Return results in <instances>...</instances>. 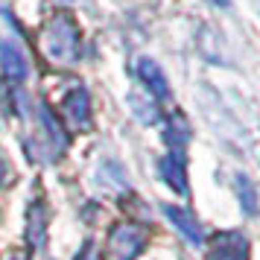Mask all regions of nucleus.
<instances>
[{"label":"nucleus","instance_id":"nucleus-10","mask_svg":"<svg viewBox=\"0 0 260 260\" xmlns=\"http://www.w3.org/2000/svg\"><path fill=\"white\" fill-rule=\"evenodd\" d=\"M190 138V126H187V120L181 117V114H170V120H167V141H170V146L173 149H181L184 143H187Z\"/></svg>","mask_w":260,"mask_h":260},{"label":"nucleus","instance_id":"nucleus-1","mask_svg":"<svg viewBox=\"0 0 260 260\" xmlns=\"http://www.w3.org/2000/svg\"><path fill=\"white\" fill-rule=\"evenodd\" d=\"M41 50L50 61L56 64H71L79 59L82 53V36H79V26L68 12L53 15L44 29H41Z\"/></svg>","mask_w":260,"mask_h":260},{"label":"nucleus","instance_id":"nucleus-2","mask_svg":"<svg viewBox=\"0 0 260 260\" xmlns=\"http://www.w3.org/2000/svg\"><path fill=\"white\" fill-rule=\"evenodd\" d=\"M146 240H149V234L138 222L114 225L106 240V260H135L143 251Z\"/></svg>","mask_w":260,"mask_h":260},{"label":"nucleus","instance_id":"nucleus-12","mask_svg":"<svg viewBox=\"0 0 260 260\" xmlns=\"http://www.w3.org/2000/svg\"><path fill=\"white\" fill-rule=\"evenodd\" d=\"M91 251H94V248H91V246H85L82 251H79V257H76V260H96L94 254H91Z\"/></svg>","mask_w":260,"mask_h":260},{"label":"nucleus","instance_id":"nucleus-9","mask_svg":"<svg viewBox=\"0 0 260 260\" xmlns=\"http://www.w3.org/2000/svg\"><path fill=\"white\" fill-rule=\"evenodd\" d=\"M44 231H47V208L44 202H32L29 205V213H26V237L32 246H41L44 243Z\"/></svg>","mask_w":260,"mask_h":260},{"label":"nucleus","instance_id":"nucleus-4","mask_svg":"<svg viewBox=\"0 0 260 260\" xmlns=\"http://www.w3.org/2000/svg\"><path fill=\"white\" fill-rule=\"evenodd\" d=\"M208 260H248V240L240 231H222L211 240Z\"/></svg>","mask_w":260,"mask_h":260},{"label":"nucleus","instance_id":"nucleus-14","mask_svg":"<svg viewBox=\"0 0 260 260\" xmlns=\"http://www.w3.org/2000/svg\"><path fill=\"white\" fill-rule=\"evenodd\" d=\"M9 260H26V257H24V254H12Z\"/></svg>","mask_w":260,"mask_h":260},{"label":"nucleus","instance_id":"nucleus-8","mask_svg":"<svg viewBox=\"0 0 260 260\" xmlns=\"http://www.w3.org/2000/svg\"><path fill=\"white\" fill-rule=\"evenodd\" d=\"M138 76H141V82L146 85V91H149L155 100H167V96H170V82H167L164 71H161L152 59L138 61Z\"/></svg>","mask_w":260,"mask_h":260},{"label":"nucleus","instance_id":"nucleus-6","mask_svg":"<svg viewBox=\"0 0 260 260\" xmlns=\"http://www.w3.org/2000/svg\"><path fill=\"white\" fill-rule=\"evenodd\" d=\"M164 213H167V219L176 225L178 231H181V237L187 240V243H193V246H199L202 240V225L199 219L193 216V213L187 211V208H178V205H164Z\"/></svg>","mask_w":260,"mask_h":260},{"label":"nucleus","instance_id":"nucleus-7","mask_svg":"<svg viewBox=\"0 0 260 260\" xmlns=\"http://www.w3.org/2000/svg\"><path fill=\"white\" fill-rule=\"evenodd\" d=\"M161 178L176 193H187V167H184L181 149H173L167 158H161Z\"/></svg>","mask_w":260,"mask_h":260},{"label":"nucleus","instance_id":"nucleus-5","mask_svg":"<svg viewBox=\"0 0 260 260\" xmlns=\"http://www.w3.org/2000/svg\"><path fill=\"white\" fill-rule=\"evenodd\" d=\"M0 68H3V76L12 79V82H24L26 76H29V61H26V56L15 44H9V41L0 44Z\"/></svg>","mask_w":260,"mask_h":260},{"label":"nucleus","instance_id":"nucleus-3","mask_svg":"<svg viewBox=\"0 0 260 260\" xmlns=\"http://www.w3.org/2000/svg\"><path fill=\"white\" fill-rule=\"evenodd\" d=\"M61 114L71 123V129H76V132L91 129V120L94 117H91V96H88V91L85 88L68 91V96L61 100Z\"/></svg>","mask_w":260,"mask_h":260},{"label":"nucleus","instance_id":"nucleus-13","mask_svg":"<svg viewBox=\"0 0 260 260\" xmlns=\"http://www.w3.org/2000/svg\"><path fill=\"white\" fill-rule=\"evenodd\" d=\"M3 178H6V161H3V155H0V184H3Z\"/></svg>","mask_w":260,"mask_h":260},{"label":"nucleus","instance_id":"nucleus-11","mask_svg":"<svg viewBox=\"0 0 260 260\" xmlns=\"http://www.w3.org/2000/svg\"><path fill=\"white\" fill-rule=\"evenodd\" d=\"M240 190H246V211L254 213V196H251V187H248L246 178H240Z\"/></svg>","mask_w":260,"mask_h":260}]
</instances>
